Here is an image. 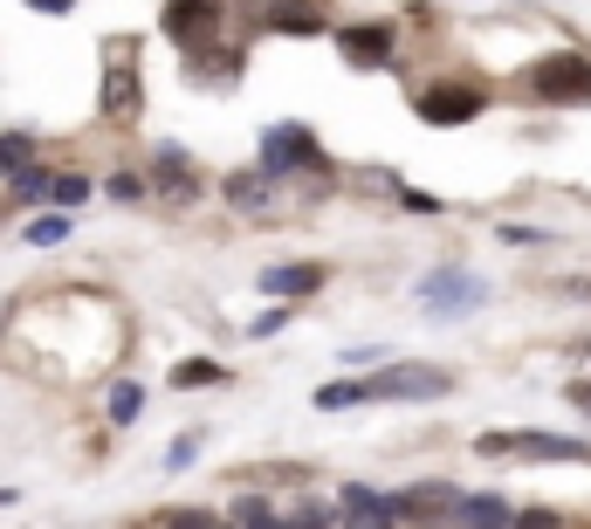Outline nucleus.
Wrapping results in <instances>:
<instances>
[{
	"label": "nucleus",
	"instance_id": "1",
	"mask_svg": "<svg viewBox=\"0 0 591 529\" xmlns=\"http://www.w3.org/2000/svg\"><path fill=\"white\" fill-rule=\"evenodd\" d=\"M420 303H426L433 316H461V310H482V303H489V282L467 275V268H441V275L420 282Z\"/></svg>",
	"mask_w": 591,
	"mask_h": 529
},
{
	"label": "nucleus",
	"instance_id": "2",
	"mask_svg": "<svg viewBox=\"0 0 591 529\" xmlns=\"http://www.w3.org/2000/svg\"><path fill=\"white\" fill-rule=\"evenodd\" d=\"M454 385V372H441V364H392V372L365 379V399H441Z\"/></svg>",
	"mask_w": 591,
	"mask_h": 529
},
{
	"label": "nucleus",
	"instance_id": "3",
	"mask_svg": "<svg viewBox=\"0 0 591 529\" xmlns=\"http://www.w3.org/2000/svg\"><path fill=\"white\" fill-rule=\"evenodd\" d=\"M482 454H516V461H584V440H558V433H482Z\"/></svg>",
	"mask_w": 591,
	"mask_h": 529
},
{
	"label": "nucleus",
	"instance_id": "4",
	"mask_svg": "<svg viewBox=\"0 0 591 529\" xmlns=\"http://www.w3.org/2000/svg\"><path fill=\"white\" fill-rule=\"evenodd\" d=\"M530 84H536L543 104H584L591 97V62L584 56H543Z\"/></svg>",
	"mask_w": 591,
	"mask_h": 529
},
{
	"label": "nucleus",
	"instance_id": "5",
	"mask_svg": "<svg viewBox=\"0 0 591 529\" xmlns=\"http://www.w3.org/2000/svg\"><path fill=\"white\" fill-rule=\"evenodd\" d=\"M166 35H173L179 49H214L220 0H166Z\"/></svg>",
	"mask_w": 591,
	"mask_h": 529
},
{
	"label": "nucleus",
	"instance_id": "6",
	"mask_svg": "<svg viewBox=\"0 0 591 529\" xmlns=\"http://www.w3.org/2000/svg\"><path fill=\"white\" fill-rule=\"evenodd\" d=\"M317 173L324 166V151H317V138L309 131H296V125H283V131H268L262 138V173Z\"/></svg>",
	"mask_w": 591,
	"mask_h": 529
},
{
	"label": "nucleus",
	"instance_id": "7",
	"mask_svg": "<svg viewBox=\"0 0 591 529\" xmlns=\"http://www.w3.org/2000/svg\"><path fill=\"white\" fill-rule=\"evenodd\" d=\"M420 117H426V125H475V117H482V90L475 84H441V90L420 97Z\"/></svg>",
	"mask_w": 591,
	"mask_h": 529
},
{
	"label": "nucleus",
	"instance_id": "8",
	"mask_svg": "<svg viewBox=\"0 0 591 529\" xmlns=\"http://www.w3.org/2000/svg\"><path fill=\"white\" fill-rule=\"evenodd\" d=\"M104 117H138V69L125 56H110L104 69Z\"/></svg>",
	"mask_w": 591,
	"mask_h": 529
},
{
	"label": "nucleus",
	"instance_id": "9",
	"mask_svg": "<svg viewBox=\"0 0 591 529\" xmlns=\"http://www.w3.org/2000/svg\"><path fill=\"white\" fill-rule=\"evenodd\" d=\"M461 529H509V502L502 496H467V502H454L447 509Z\"/></svg>",
	"mask_w": 591,
	"mask_h": 529
},
{
	"label": "nucleus",
	"instance_id": "10",
	"mask_svg": "<svg viewBox=\"0 0 591 529\" xmlns=\"http://www.w3.org/2000/svg\"><path fill=\"white\" fill-rule=\"evenodd\" d=\"M392 509L385 496H372V488H344V529H385Z\"/></svg>",
	"mask_w": 591,
	"mask_h": 529
},
{
	"label": "nucleus",
	"instance_id": "11",
	"mask_svg": "<svg viewBox=\"0 0 591 529\" xmlns=\"http://www.w3.org/2000/svg\"><path fill=\"white\" fill-rule=\"evenodd\" d=\"M262 290H268V296H309V290H324V268H317V262H303V268H268Z\"/></svg>",
	"mask_w": 591,
	"mask_h": 529
},
{
	"label": "nucleus",
	"instance_id": "12",
	"mask_svg": "<svg viewBox=\"0 0 591 529\" xmlns=\"http://www.w3.org/2000/svg\"><path fill=\"white\" fill-rule=\"evenodd\" d=\"M447 496H454V488H433V481H426V488H406V496H392L385 509H392V516H447V509H454Z\"/></svg>",
	"mask_w": 591,
	"mask_h": 529
},
{
	"label": "nucleus",
	"instance_id": "13",
	"mask_svg": "<svg viewBox=\"0 0 591 529\" xmlns=\"http://www.w3.org/2000/svg\"><path fill=\"white\" fill-rule=\"evenodd\" d=\"M337 42H344L351 62H385L392 56V28H344Z\"/></svg>",
	"mask_w": 591,
	"mask_h": 529
},
{
	"label": "nucleus",
	"instance_id": "14",
	"mask_svg": "<svg viewBox=\"0 0 591 529\" xmlns=\"http://www.w3.org/2000/svg\"><path fill=\"white\" fill-rule=\"evenodd\" d=\"M220 379H227V372H220L214 357H179V364H173V385H179V392H186V385H220Z\"/></svg>",
	"mask_w": 591,
	"mask_h": 529
},
{
	"label": "nucleus",
	"instance_id": "15",
	"mask_svg": "<svg viewBox=\"0 0 591 529\" xmlns=\"http://www.w3.org/2000/svg\"><path fill=\"white\" fill-rule=\"evenodd\" d=\"M262 21H268V28H289V35H317V28H324L309 8H296V0H289V8H268Z\"/></svg>",
	"mask_w": 591,
	"mask_h": 529
},
{
	"label": "nucleus",
	"instance_id": "16",
	"mask_svg": "<svg viewBox=\"0 0 591 529\" xmlns=\"http://www.w3.org/2000/svg\"><path fill=\"white\" fill-rule=\"evenodd\" d=\"M227 199H234V207H262V199H268V173H242V179H227Z\"/></svg>",
	"mask_w": 591,
	"mask_h": 529
},
{
	"label": "nucleus",
	"instance_id": "17",
	"mask_svg": "<svg viewBox=\"0 0 591 529\" xmlns=\"http://www.w3.org/2000/svg\"><path fill=\"white\" fill-rule=\"evenodd\" d=\"M138 413H145V392H138V385H117V392H110V420H117V427H131Z\"/></svg>",
	"mask_w": 591,
	"mask_h": 529
},
{
	"label": "nucleus",
	"instance_id": "18",
	"mask_svg": "<svg viewBox=\"0 0 591 529\" xmlns=\"http://www.w3.org/2000/svg\"><path fill=\"white\" fill-rule=\"evenodd\" d=\"M28 241H35V248H56V241H69V214H42V221L28 227Z\"/></svg>",
	"mask_w": 591,
	"mask_h": 529
},
{
	"label": "nucleus",
	"instance_id": "19",
	"mask_svg": "<svg viewBox=\"0 0 591 529\" xmlns=\"http://www.w3.org/2000/svg\"><path fill=\"white\" fill-rule=\"evenodd\" d=\"M317 405H324V413H337V405H365V385H324Z\"/></svg>",
	"mask_w": 591,
	"mask_h": 529
},
{
	"label": "nucleus",
	"instance_id": "20",
	"mask_svg": "<svg viewBox=\"0 0 591 529\" xmlns=\"http://www.w3.org/2000/svg\"><path fill=\"white\" fill-rule=\"evenodd\" d=\"M49 193L62 199V207H83V193H90V186H83V173H62V179H49Z\"/></svg>",
	"mask_w": 591,
	"mask_h": 529
},
{
	"label": "nucleus",
	"instance_id": "21",
	"mask_svg": "<svg viewBox=\"0 0 591 529\" xmlns=\"http://www.w3.org/2000/svg\"><path fill=\"white\" fill-rule=\"evenodd\" d=\"M0 166L21 173V166H28V138H0Z\"/></svg>",
	"mask_w": 591,
	"mask_h": 529
},
{
	"label": "nucleus",
	"instance_id": "22",
	"mask_svg": "<svg viewBox=\"0 0 591 529\" xmlns=\"http://www.w3.org/2000/svg\"><path fill=\"white\" fill-rule=\"evenodd\" d=\"M159 529H214V522H207V516H200V509H179V516H166V522H159Z\"/></svg>",
	"mask_w": 591,
	"mask_h": 529
},
{
	"label": "nucleus",
	"instance_id": "23",
	"mask_svg": "<svg viewBox=\"0 0 591 529\" xmlns=\"http://www.w3.org/2000/svg\"><path fill=\"white\" fill-rule=\"evenodd\" d=\"M21 193H28V199H42V193H49V173H35V166H21Z\"/></svg>",
	"mask_w": 591,
	"mask_h": 529
},
{
	"label": "nucleus",
	"instance_id": "24",
	"mask_svg": "<svg viewBox=\"0 0 591 529\" xmlns=\"http://www.w3.org/2000/svg\"><path fill=\"white\" fill-rule=\"evenodd\" d=\"M509 522H516V529H558V516H550V509H530V516H509Z\"/></svg>",
	"mask_w": 591,
	"mask_h": 529
},
{
	"label": "nucleus",
	"instance_id": "25",
	"mask_svg": "<svg viewBox=\"0 0 591 529\" xmlns=\"http://www.w3.org/2000/svg\"><path fill=\"white\" fill-rule=\"evenodd\" d=\"M564 392H571V405H578V413H591V379H571Z\"/></svg>",
	"mask_w": 591,
	"mask_h": 529
},
{
	"label": "nucleus",
	"instance_id": "26",
	"mask_svg": "<svg viewBox=\"0 0 591 529\" xmlns=\"http://www.w3.org/2000/svg\"><path fill=\"white\" fill-rule=\"evenodd\" d=\"M35 8H42V14H62V8H76V0H35Z\"/></svg>",
	"mask_w": 591,
	"mask_h": 529
},
{
	"label": "nucleus",
	"instance_id": "27",
	"mask_svg": "<svg viewBox=\"0 0 591 529\" xmlns=\"http://www.w3.org/2000/svg\"><path fill=\"white\" fill-rule=\"evenodd\" d=\"M578 296H591V282H578Z\"/></svg>",
	"mask_w": 591,
	"mask_h": 529
}]
</instances>
